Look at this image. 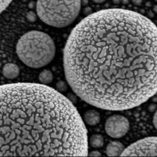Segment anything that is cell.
I'll return each instance as SVG.
<instances>
[{
  "mask_svg": "<svg viewBox=\"0 0 157 157\" xmlns=\"http://www.w3.org/2000/svg\"><path fill=\"white\" fill-rule=\"evenodd\" d=\"M56 47L47 34L38 31L25 33L19 39L16 51L19 59L27 66L38 69L44 67L54 59Z\"/></svg>",
  "mask_w": 157,
  "mask_h": 157,
  "instance_id": "1",
  "label": "cell"
},
{
  "mask_svg": "<svg viewBox=\"0 0 157 157\" xmlns=\"http://www.w3.org/2000/svg\"><path fill=\"white\" fill-rule=\"evenodd\" d=\"M81 7L80 1H38L36 10L38 17L54 27H68L76 19Z\"/></svg>",
  "mask_w": 157,
  "mask_h": 157,
  "instance_id": "2",
  "label": "cell"
},
{
  "mask_svg": "<svg viewBox=\"0 0 157 157\" xmlns=\"http://www.w3.org/2000/svg\"><path fill=\"white\" fill-rule=\"evenodd\" d=\"M157 142L156 137H148L140 139L125 148L120 156H157Z\"/></svg>",
  "mask_w": 157,
  "mask_h": 157,
  "instance_id": "3",
  "label": "cell"
},
{
  "mask_svg": "<svg viewBox=\"0 0 157 157\" xmlns=\"http://www.w3.org/2000/svg\"><path fill=\"white\" fill-rule=\"evenodd\" d=\"M130 128L128 120L124 116L114 114L106 120L105 129L107 134L113 138H120L126 135Z\"/></svg>",
  "mask_w": 157,
  "mask_h": 157,
  "instance_id": "4",
  "label": "cell"
},
{
  "mask_svg": "<svg viewBox=\"0 0 157 157\" xmlns=\"http://www.w3.org/2000/svg\"><path fill=\"white\" fill-rule=\"evenodd\" d=\"M125 149L124 145L120 141H111L107 147L106 153L109 156H120Z\"/></svg>",
  "mask_w": 157,
  "mask_h": 157,
  "instance_id": "5",
  "label": "cell"
},
{
  "mask_svg": "<svg viewBox=\"0 0 157 157\" xmlns=\"http://www.w3.org/2000/svg\"><path fill=\"white\" fill-rule=\"evenodd\" d=\"M2 73L3 75L8 79L13 80L18 77L20 69L18 65L12 63H7L3 67Z\"/></svg>",
  "mask_w": 157,
  "mask_h": 157,
  "instance_id": "6",
  "label": "cell"
},
{
  "mask_svg": "<svg viewBox=\"0 0 157 157\" xmlns=\"http://www.w3.org/2000/svg\"><path fill=\"white\" fill-rule=\"evenodd\" d=\"M101 118L100 113L94 109L87 110L83 115V121L87 125L90 126H95L99 124Z\"/></svg>",
  "mask_w": 157,
  "mask_h": 157,
  "instance_id": "7",
  "label": "cell"
},
{
  "mask_svg": "<svg viewBox=\"0 0 157 157\" xmlns=\"http://www.w3.org/2000/svg\"><path fill=\"white\" fill-rule=\"evenodd\" d=\"M90 146L94 148L101 147L104 145V140L102 136L99 134L91 136L89 140Z\"/></svg>",
  "mask_w": 157,
  "mask_h": 157,
  "instance_id": "8",
  "label": "cell"
},
{
  "mask_svg": "<svg viewBox=\"0 0 157 157\" xmlns=\"http://www.w3.org/2000/svg\"><path fill=\"white\" fill-rule=\"evenodd\" d=\"M53 75L49 70H45L39 74L38 79L42 84L46 85L53 81Z\"/></svg>",
  "mask_w": 157,
  "mask_h": 157,
  "instance_id": "9",
  "label": "cell"
},
{
  "mask_svg": "<svg viewBox=\"0 0 157 157\" xmlns=\"http://www.w3.org/2000/svg\"><path fill=\"white\" fill-rule=\"evenodd\" d=\"M56 90L60 93L65 92L68 89L67 84L63 81H60L56 85Z\"/></svg>",
  "mask_w": 157,
  "mask_h": 157,
  "instance_id": "10",
  "label": "cell"
},
{
  "mask_svg": "<svg viewBox=\"0 0 157 157\" xmlns=\"http://www.w3.org/2000/svg\"><path fill=\"white\" fill-rule=\"evenodd\" d=\"M77 96L75 93H70L68 94L66 97L73 104H75L78 101Z\"/></svg>",
  "mask_w": 157,
  "mask_h": 157,
  "instance_id": "11",
  "label": "cell"
},
{
  "mask_svg": "<svg viewBox=\"0 0 157 157\" xmlns=\"http://www.w3.org/2000/svg\"><path fill=\"white\" fill-rule=\"evenodd\" d=\"M101 153L98 151H90L88 153L87 156H101Z\"/></svg>",
  "mask_w": 157,
  "mask_h": 157,
  "instance_id": "12",
  "label": "cell"
},
{
  "mask_svg": "<svg viewBox=\"0 0 157 157\" xmlns=\"http://www.w3.org/2000/svg\"><path fill=\"white\" fill-rule=\"evenodd\" d=\"M153 124L155 128H157V112L155 113L153 118Z\"/></svg>",
  "mask_w": 157,
  "mask_h": 157,
  "instance_id": "13",
  "label": "cell"
}]
</instances>
